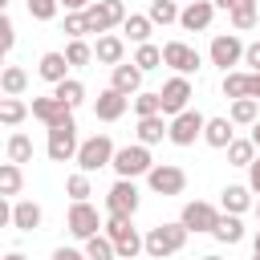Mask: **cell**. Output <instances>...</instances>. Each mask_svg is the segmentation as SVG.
I'll return each instance as SVG.
<instances>
[{"instance_id": "obj_55", "label": "cell", "mask_w": 260, "mask_h": 260, "mask_svg": "<svg viewBox=\"0 0 260 260\" xmlns=\"http://www.w3.org/2000/svg\"><path fill=\"white\" fill-rule=\"evenodd\" d=\"M256 215H260V199H256Z\"/></svg>"}, {"instance_id": "obj_10", "label": "cell", "mask_w": 260, "mask_h": 260, "mask_svg": "<svg viewBox=\"0 0 260 260\" xmlns=\"http://www.w3.org/2000/svg\"><path fill=\"white\" fill-rule=\"evenodd\" d=\"M138 187H134V179H118L110 191H106V211L110 215H130L134 219V211H138Z\"/></svg>"}, {"instance_id": "obj_53", "label": "cell", "mask_w": 260, "mask_h": 260, "mask_svg": "<svg viewBox=\"0 0 260 260\" xmlns=\"http://www.w3.org/2000/svg\"><path fill=\"white\" fill-rule=\"evenodd\" d=\"M252 252H260V232H256V240H252Z\"/></svg>"}, {"instance_id": "obj_28", "label": "cell", "mask_w": 260, "mask_h": 260, "mask_svg": "<svg viewBox=\"0 0 260 260\" xmlns=\"http://www.w3.org/2000/svg\"><path fill=\"white\" fill-rule=\"evenodd\" d=\"M24 85H28V73H24L20 65H8V69L0 73V89H4V98H20Z\"/></svg>"}, {"instance_id": "obj_27", "label": "cell", "mask_w": 260, "mask_h": 260, "mask_svg": "<svg viewBox=\"0 0 260 260\" xmlns=\"http://www.w3.org/2000/svg\"><path fill=\"white\" fill-rule=\"evenodd\" d=\"M150 28H154V20H150V16H138V12H130L126 24H122V32H126L134 45H146V41H150Z\"/></svg>"}, {"instance_id": "obj_4", "label": "cell", "mask_w": 260, "mask_h": 260, "mask_svg": "<svg viewBox=\"0 0 260 260\" xmlns=\"http://www.w3.org/2000/svg\"><path fill=\"white\" fill-rule=\"evenodd\" d=\"M45 150H49L53 162H69V158H77V150H81V142H77V122L69 118V122H61V126H49V142H45Z\"/></svg>"}, {"instance_id": "obj_6", "label": "cell", "mask_w": 260, "mask_h": 260, "mask_svg": "<svg viewBox=\"0 0 260 260\" xmlns=\"http://www.w3.org/2000/svg\"><path fill=\"white\" fill-rule=\"evenodd\" d=\"M126 4L122 0H93L89 8H85V20H89V32H110V28H118V24H126Z\"/></svg>"}, {"instance_id": "obj_49", "label": "cell", "mask_w": 260, "mask_h": 260, "mask_svg": "<svg viewBox=\"0 0 260 260\" xmlns=\"http://www.w3.org/2000/svg\"><path fill=\"white\" fill-rule=\"evenodd\" d=\"M248 98L260 102V73H248Z\"/></svg>"}, {"instance_id": "obj_40", "label": "cell", "mask_w": 260, "mask_h": 260, "mask_svg": "<svg viewBox=\"0 0 260 260\" xmlns=\"http://www.w3.org/2000/svg\"><path fill=\"white\" fill-rule=\"evenodd\" d=\"M154 24H171V20H179V8H175V0H150V12H146Z\"/></svg>"}, {"instance_id": "obj_29", "label": "cell", "mask_w": 260, "mask_h": 260, "mask_svg": "<svg viewBox=\"0 0 260 260\" xmlns=\"http://www.w3.org/2000/svg\"><path fill=\"white\" fill-rule=\"evenodd\" d=\"M85 256L89 260H118V248H114V240L106 232H98V236L85 240Z\"/></svg>"}, {"instance_id": "obj_25", "label": "cell", "mask_w": 260, "mask_h": 260, "mask_svg": "<svg viewBox=\"0 0 260 260\" xmlns=\"http://www.w3.org/2000/svg\"><path fill=\"white\" fill-rule=\"evenodd\" d=\"M211 236H215L219 244H240V240H244V223H240V215H232V211H219V219H215Z\"/></svg>"}, {"instance_id": "obj_1", "label": "cell", "mask_w": 260, "mask_h": 260, "mask_svg": "<svg viewBox=\"0 0 260 260\" xmlns=\"http://www.w3.org/2000/svg\"><path fill=\"white\" fill-rule=\"evenodd\" d=\"M102 232L114 240V248H118V260H134L138 252H146V236H138V232H134L130 215H110Z\"/></svg>"}, {"instance_id": "obj_44", "label": "cell", "mask_w": 260, "mask_h": 260, "mask_svg": "<svg viewBox=\"0 0 260 260\" xmlns=\"http://www.w3.org/2000/svg\"><path fill=\"white\" fill-rule=\"evenodd\" d=\"M12 45H16V28H12V20H8V16H0V49L8 53Z\"/></svg>"}, {"instance_id": "obj_32", "label": "cell", "mask_w": 260, "mask_h": 260, "mask_svg": "<svg viewBox=\"0 0 260 260\" xmlns=\"http://www.w3.org/2000/svg\"><path fill=\"white\" fill-rule=\"evenodd\" d=\"M228 16H232V28H236V32H248V28H256V24H260L256 4H240V8H232Z\"/></svg>"}, {"instance_id": "obj_5", "label": "cell", "mask_w": 260, "mask_h": 260, "mask_svg": "<svg viewBox=\"0 0 260 260\" xmlns=\"http://www.w3.org/2000/svg\"><path fill=\"white\" fill-rule=\"evenodd\" d=\"M110 167L118 171V179H138V175H146L154 162H150V150H146V142H134V146H118Z\"/></svg>"}, {"instance_id": "obj_7", "label": "cell", "mask_w": 260, "mask_h": 260, "mask_svg": "<svg viewBox=\"0 0 260 260\" xmlns=\"http://www.w3.org/2000/svg\"><path fill=\"white\" fill-rule=\"evenodd\" d=\"M146 183H150L154 195H183V187H187V171L175 167V162H154V167L146 171Z\"/></svg>"}, {"instance_id": "obj_18", "label": "cell", "mask_w": 260, "mask_h": 260, "mask_svg": "<svg viewBox=\"0 0 260 260\" xmlns=\"http://www.w3.org/2000/svg\"><path fill=\"white\" fill-rule=\"evenodd\" d=\"M41 219H45L41 203H32V199H20V203H12V215H8V223H12L16 232H37V228H41Z\"/></svg>"}, {"instance_id": "obj_26", "label": "cell", "mask_w": 260, "mask_h": 260, "mask_svg": "<svg viewBox=\"0 0 260 260\" xmlns=\"http://www.w3.org/2000/svg\"><path fill=\"white\" fill-rule=\"evenodd\" d=\"M228 118H232L236 126H256V122H260V102H256V98H236L232 110H228Z\"/></svg>"}, {"instance_id": "obj_36", "label": "cell", "mask_w": 260, "mask_h": 260, "mask_svg": "<svg viewBox=\"0 0 260 260\" xmlns=\"http://www.w3.org/2000/svg\"><path fill=\"white\" fill-rule=\"evenodd\" d=\"M20 183H24L20 162H4V167H0V195H16V191H20Z\"/></svg>"}, {"instance_id": "obj_14", "label": "cell", "mask_w": 260, "mask_h": 260, "mask_svg": "<svg viewBox=\"0 0 260 260\" xmlns=\"http://www.w3.org/2000/svg\"><path fill=\"white\" fill-rule=\"evenodd\" d=\"M215 219H219V207H211V203H203V199L187 203V207H183V215H179V223H183L187 232H211V228H215Z\"/></svg>"}, {"instance_id": "obj_16", "label": "cell", "mask_w": 260, "mask_h": 260, "mask_svg": "<svg viewBox=\"0 0 260 260\" xmlns=\"http://www.w3.org/2000/svg\"><path fill=\"white\" fill-rule=\"evenodd\" d=\"M126 106H130V98L122 93V89H102L98 93V102H93V118H102V122H118L122 114H126Z\"/></svg>"}, {"instance_id": "obj_54", "label": "cell", "mask_w": 260, "mask_h": 260, "mask_svg": "<svg viewBox=\"0 0 260 260\" xmlns=\"http://www.w3.org/2000/svg\"><path fill=\"white\" fill-rule=\"evenodd\" d=\"M199 260H223V256H215V252H211V256H199Z\"/></svg>"}, {"instance_id": "obj_56", "label": "cell", "mask_w": 260, "mask_h": 260, "mask_svg": "<svg viewBox=\"0 0 260 260\" xmlns=\"http://www.w3.org/2000/svg\"><path fill=\"white\" fill-rule=\"evenodd\" d=\"M252 260H260V252H252Z\"/></svg>"}, {"instance_id": "obj_19", "label": "cell", "mask_w": 260, "mask_h": 260, "mask_svg": "<svg viewBox=\"0 0 260 260\" xmlns=\"http://www.w3.org/2000/svg\"><path fill=\"white\" fill-rule=\"evenodd\" d=\"M93 61H102V65H122V61H126V41L114 37V32H102L98 45H93Z\"/></svg>"}, {"instance_id": "obj_21", "label": "cell", "mask_w": 260, "mask_h": 260, "mask_svg": "<svg viewBox=\"0 0 260 260\" xmlns=\"http://www.w3.org/2000/svg\"><path fill=\"white\" fill-rule=\"evenodd\" d=\"M219 207H223V211H232V215H244V211L252 207V187H244V183L223 187V191H219Z\"/></svg>"}, {"instance_id": "obj_51", "label": "cell", "mask_w": 260, "mask_h": 260, "mask_svg": "<svg viewBox=\"0 0 260 260\" xmlns=\"http://www.w3.org/2000/svg\"><path fill=\"white\" fill-rule=\"evenodd\" d=\"M4 260H28V256H24V252H8Z\"/></svg>"}, {"instance_id": "obj_24", "label": "cell", "mask_w": 260, "mask_h": 260, "mask_svg": "<svg viewBox=\"0 0 260 260\" xmlns=\"http://www.w3.org/2000/svg\"><path fill=\"white\" fill-rule=\"evenodd\" d=\"M167 114H150V118H138V142L154 146L162 138H171V122H162Z\"/></svg>"}, {"instance_id": "obj_22", "label": "cell", "mask_w": 260, "mask_h": 260, "mask_svg": "<svg viewBox=\"0 0 260 260\" xmlns=\"http://www.w3.org/2000/svg\"><path fill=\"white\" fill-rule=\"evenodd\" d=\"M69 69H73V65H69V57H65V53H45V57H41V65H37V73H41L49 85L65 81V77H69Z\"/></svg>"}, {"instance_id": "obj_52", "label": "cell", "mask_w": 260, "mask_h": 260, "mask_svg": "<svg viewBox=\"0 0 260 260\" xmlns=\"http://www.w3.org/2000/svg\"><path fill=\"white\" fill-rule=\"evenodd\" d=\"M252 142H256V146H260V122H256V126H252Z\"/></svg>"}, {"instance_id": "obj_17", "label": "cell", "mask_w": 260, "mask_h": 260, "mask_svg": "<svg viewBox=\"0 0 260 260\" xmlns=\"http://www.w3.org/2000/svg\"><path fill=\"white\" fill-rule=\"evenodd\" d=\"M211 16H215V4H211V0H191V4L179 12V24H183L187 32H203V28L211 24Z\"/></svg>"}, {"instance_id": "obj_13", "label": "cell", "mask_w": 260, "mask_h": 260, "mask_svg": "<svg viewBox=\"0 0 260 260\" xmlns=\"http://www.w3.org/2000/svg\"><path fill=\"white\" fill-rule=\"evenodd\" d=\"M158 93H162V114H167V118H175V114H183V110H187V102H191V81H187L183 73H175Z\"/></svg>"}, {"instance_id": "obj_8", "label": "cell", "mask_w": 260, "mask_h": 260, "mask_svg": "<svg viewBox=\"0 0 260 260\" xmlns=\"http://www.w3.org/2000/svg\"><path fill=\"white\" fill-rule=\"evenodd\" d=\"M244 49H248V45H244V41H240L236 32H219V37L211 41L207 57H211V65H219V69L228 73L232 65H240V61H244Z\"/></svg>"}, {"instance_id": "obj_31", "label": "cell", "mask_w": 260, "mask_h": 260, "mask_svg": "<svg viewBox=\"0 0 260 260\" xmlns=\"http://www.w3.org/2000/svg\"><path fill=\"white\" fill-rule=\"evenodd\" d=\"M252 158H256V142H252V138H232L228 162H232V167H252Z\"/></svg>"}, {"instance_id": "obj_41", "label": "cell", "mask_w": 260, "mask_h": 260, "mask_svg": "<svg viewBox=\"0 0 260 260\" xmlns=\"http://www.w3.org/2000/svg\"><path fill=\"white\" fill-rule=\"evenodd\" d=\"M65 57H69V65H89L93 61V45H85V37L81 41H69L65 45Z\"/></svg>"}, {"instance_id": "obj_39", "label": "cell", "mask_w": 260, "mask_h": 260, "mask_svg": "<svg viewBox=\"0 0 260 260\" xmlns=\"http://www.w3.org/2000/svg\"><path fill=\"white\" fill-rule=\"evenodd\" d=\"M134 114H138V118L162 114V93H134Z\"/></svg>"}, {"instance_id": "obj_9", "label": "cell", "mask_w": 260, "mask_h": 260, "mask_svg": "<svg viewBox=\"0 0 260 260\" xmlns=\"http://www.w3.org/2000/svg\"><path fill=\"white\" fill-rule=\"evenodd\" d=\"M203 126H207V118L187 106L183 114L171 118V142H175V146H191L195 138H203Z\"/></svg>"}, {"instance_id": "obj_50", "label": "cell", "mask_w": 260, "mask_h": 260, "mask_svg": "<svg viewBox=\"0 0 260 260\" xmlns=\"http://www.w3.org/2000/svg\"><path fill=\"white\" fill-rule=\"evenodd\" d=\"M211 4H215V8H228V12H232V8H240V4H256V0H211Z\"/></svg>"}, {"instance_id": "obj_3", "label": "cell", "mask_w": 260, "mask_h": 260, "mask_svg": "<svg viewBox=\"0 0 260 260\" xmlns=\"http://www.w3.org/2000/svg\"><path fill=\"white\" fill-rule=\"evenodd\" d=\"M114 142H110V134H93V138H85L81 142V150H77V167L85 171V175H93V171H102V167H110L114 162Z\"/></svg>"}, {"instance_id": "obj_46", "label": "cell", "mask_w": 260, "mask_h": 260, "mask_svg": "<svg viewBox=\"0 0 260 260\" xmlns=\"http://www.w3.org/2000/svg\"><path fill=\"white\" fill-rule=\"evenodd\" d=\"M248 187L260 195V154H256V158H252V167H248Z\"/></svg>"}, {"instance_id": "obj_43", "label": "cell", "mask_w": 260, "mask_h": 260, "mask_svg": "<svg viewBox=\"0 0 260 260\" xmlns=\"http://www.w3.org/2000/svg\"><path fill=\"white\" fill-rule=\"evenodd\" d=\"M24 4H28V16L32 20H53L57 8H61V0H24Z\"/></svg>"}, {"instance_id": "obj_20", "label": "cell", "mask_w": 260, "mask_h": 260, "mask_svg": "<svg viewBox=\"0 0 260 260\" xmlns=\"http://www.w3.org/2000/svg\"><path fill=\"white\" fill-rule=\"evenodd\" d=\"M236 122L232 118H207V126H203V142L207 146H215V150H228L232 146V138H236V130H232Z\"/></svg>"}, {"instance_id": "obj_2", "label": "cell", "mask_w": 260, "mask_h": 260, "mask_svg": "<svg viewBox=\"0 0 260 260\" xmlns=\"http://www.w3.org/2000/svg\"><path fill=\"white\" fill-rule=\"evenodd\" d=\"M187 228L183 223H158V228H150L146 232V256L150 260H162V256H175L183 244H187Z\"/></svg>"}, {"instance_id": "obj_35", "label": "cell", "mask_w": 260, "mask_h": 260, "mask_svg": "<svg viewBox=\"0 0 260 260\" xmlns=\"http://www.w3.org/2000/svg\"><path fill=\"white\" fill-rule=\"evenodd\" d=\"M219 89H223V98H232V102H236V98H248V73H236V69H228Z\"/></svg>"}, {"instance_id": "obj_47", "label": "cell", "mask_w": 260, "mask_h": 260, "mask_svg": "<svg viewBox=\"0 0 260 260\" xmlns=\"http://www.w3.org/2000/svg\"><path fill=\"white\" fill-rule=\"evenodd\" d=\"M53 260H89L85 252H77V248H57L53 252Z\"/></svg>"}, {"instance_id": "obj_48", "label": "cell", "mask_w": 260, "mask_h": 260, "mask_svg": "<svg viewBox=\"0 0 260 260\" xmlns=\"http://www.w3.org/2000/svg\"><path fill=\"white\" fill-rule=\"evenodd\" d=\"M89 4H93V0H61V8H65V12H85Z\"/></svg>"}, {"instance_id": "obj_37", "label": "cell", "mask_w": 260, "mask_h": 260, "mask_svg": "<svg viewBox=\"0 0 260 260\" xmlns=\"http://www.w3.org/2000/svg\"><path fill=\"white\" fill-rule=\"evenodd\" d=\"M32 158V138L28 134H12L8 138V162H28Z\"/></svg>"}, {"instance_id": "obj_11", "label": "cell", "mask_w": 260, "mask_h": 260, "mask_svg": "<svg viewBox=\"0 0 260 260\" xmlns=\"http://www.w3.org/2000/svg\"><path fill=\"white\" fill-rule=\"evenodd\" d=\"M65 223H69V232H73L77 240H89V236H98V232L106 228V223H102V215H98V207H93L89 199L73 203V207H69V219H65Z\"/></svg>"}, {"instance_id": "obj_42", "label": "cell", "mask_w": 260, "mask_h": 260, "mask_svg": "<svg viewBox=\"0 0 260 260\" xmlns=\"http://www.w3.org/2000/svg\"><path fill=\"white\" fill-rule=\"evenodd\" d=\"M65 32H69V41L89 37V20H85V12H65Z\"/></svg>"}, {"instance_id": "obj_34", "label": "cell", "mask_w": 260, "mask_h": 260, "mask_svg": "<svg viewBox=\"0 0 260 260\" xmlns=\"http://www.w3.org/2000/svg\"><path fill=\"white\" fill-rule=\"evenodd\" d=\"M134 65H138L142 73L158 69V65H162V49H158V45H150V41H146V45H138V53H134Z\"/></svg>"}, {"instance_id": "obj_15", "label": "cell", "mask_w": 260, "mask_h": 260, "mask_svg": "<svg viewBox=\"0 0 260 260\" xmlns=\"http://www.w3.org/2000/svg\"><path fill=\"white\" fill-rule=\"evenodd\" d=\"M32 118H41L45 126H61V122L73 118V106H65L57 93H49V98H32Z\"/></svg>"}, {"instance_id": "obj_33", "label": "cell", "mask_w": 260, "mask_h": 260, "mask_svg": "<svg viewBox=\"0 0 260 260\" xmlns=\"http://www.w3.org/2000/svg\"><path fill=\"white\" fill-rule=\"evenodd\" d=\"M24 118H28V106H24L20 98H4V102H0V122H4V126H20Z\"/></svg>"}, {"instance_id": "obj_45", "label": "cell", "mask_w": 260, "mask_h": 260, "mask_svg": "<svg viewBox=\"0 0 260 260\" xmlns=\"http://www.w3.org/2000/svg\"><path fill=\"white\" fill-rule=\"evenodd\" d=\"M244 65H252V73H260V41L244 49Z\"/></svg>"}, {"instance_id": "obj_12", "label": "cell", "mask_w": 260, "mask_h": 260, "mask_svg": "<svg viewBox=\"0 0 260 260\" xmlns=\"http://www.w3.org/2000/svg\"><path fill=\"white\" fill-rule=\"evenodd\" d=\"M162 65H171L175 73L187 77V73H195V69L203 65V57H199L191 45H183V41H167V45H162Z\"/></svg>"}, {"instance_id": "obj_38", "label": "cell", "mask_w": 260, "mask_h": 260, "mask_svg": "<svg viewBox=\"0 0 260 260\" xmlns=\"http://www.w3.org/2000/svg\"><path fill=\"white\" fill-rule=\"evenodd\" d=\"M65 191H69V199H73V203L89 199V195H93V187H89V175H85V171L69 175V179H65Z\"/></svg>"}, {"instance_id": "obj_30", "label": "cell", "mask_w": 260, "mask_h": 260, "mask_svg": "<svg viewBox=\"0 0 260 260\" xmlns=\"http://www.w3.org/2000/svg\"><path fill=\"white\" fill-rule=\"evenodd\" d=\"M53 93H57L65 106H73V110L85 102V85H81L77 77H65V81H57V85H53Z\"/></svg>"}, {"instance_id": "obj_23", "label": "cell", "mask_w": 260, "mask_h": 260, "mask_svg": "<svg viewBox=\"0 0 260 260\" xmlns=\"http://www.w3.org/2000/svg\"><path fill=\"white\" fill-rule=\"evenodd\" d=\"M110 85L122 89L126 98H130V93H142V69H138L134 61H130V65L122 61V65H114V81H110Z\"/></svg>"}]
</instances>
